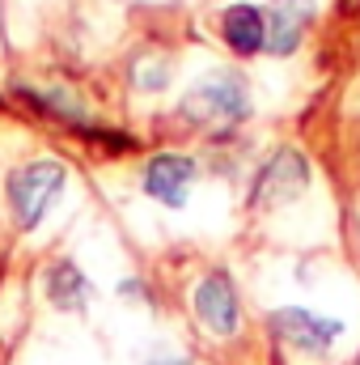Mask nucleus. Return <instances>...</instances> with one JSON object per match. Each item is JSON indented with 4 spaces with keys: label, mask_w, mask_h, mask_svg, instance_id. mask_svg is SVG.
<instances>
[{
    "label": "nucleus",
    "mask_w": 360,
    "mask_h": 365,
    "mask_svg": "<svg viewBox=\"0 0 360 365\" xmlns=\"http://www.w3.org/2000/svg\"><path fill=\"white\" fill-rule=\"evenodd\" d=\"M271 331H275L284 344H292V349L318 357V353H327V349L344 336V323H339V319H322V314L301 310V306H284V310L271 314Z\"/></svg>",
    "instance_id": "4"
},
{
    "label": "nucleus",
    "mask_w": 360,
    "mask_h": 365,
    "mask_svg": "<svg viewBox=\"0 0 360 365\" xmlns=\"http://www.w3.org/2000/svg\"><path fill=\"white\" fill-rule=\"evenodd\" d=\"M356 365H360V361H356Z\"/></svg>",
    "instance_id": "11"
},
{
    "label": "nucleus",
    "mask_w": 360,
    "mask_h": 365,
    "mask_svg": "<svg viewBox=\"0 0 360 365\" xmlns=\"http://www.w3.org/2000/svg\"><path fill=\"white\" fill-rule=\"evenodd\" d=\"M132 81L140 90H166L170 86V60H157V51H144L132 60Z\"/></svg>",
    "instance_id": "10"
},
{
    "label": "nucleus",
    "mask_w": 360,
    "mask_h": 365,
    "mask_svg": "<svg viewBox=\"0 0 360 365\" xmlns=\"http://www.w3.org/2000/svg\"><path fill=\"white\" fill-rule=\"evenodd\" d=\"M305 182H309V162L297 149H275L268 162H263L259 179H255L250 204L255 208H280V204L297 200L305 191Z\"/></svg>",
    "instance_id": "3"
},
{
    "label": "nucleus",
    "mask_w": 360,
    "mask_h": 365,
    "mask_svg": "<svg viewBox=\"0 0 360 365\" xmlns=\"http://www.w3.org/2000/svg\"><path fill=\"white\" fill-rule=\"evenodd\" d=\"M64 179H68V166L55 162V158H43V162H30V166L13 170V175H9L13 221H17L21 230H34V225L47 217L51 200L64 191Z\"/></svg>",
    "instance_id": "1"
},
{
    "label": "nucleus",
    "mask_w": 360,
    "mask_h": 365,
    "mask_svg": "<svg viewBox=\"0 0 360 365\" xmlns=\"http://www.w3.org/2000/svg\"><path fill=\"white\" fill-rule=\"evenodd\" d=\"M85 293H90L85 276L77 272L68 259H60V264L47 268V297H51L60 310H81V306H85Z\"/></svg>",
    "instance_id": "9"
},
{
    "label": "nucleus",
    "mask_w": 360,
    "mask_h": 365,
    "mask_svg": "<svg viewBox=\"0 0 360 365\" xmlns=\"http://www.w3.org/2000/svg\"><path fill=\"white\" fill-rule=\"evenodd\" d=\"M221 34L238 56H255L259 47H268V13L255 4H229L221 13Z\"/></svg>",
    "instance_id": "8"
},
{
    "label": "nucleus",
    "mask_w": 360,
    "mask_h": 365,
    "mask_svg": "<svg viewBox=\"0 0 360 365\" xmlns=\"http://www.w3.org/2000/svg\"><path fill=\"white\" fill-rule=\"evenodd\" d=\"M309 21H314V0H275L268 9V51L271 56L297 51Z\"/></svg>",
    "instance_id": "6"
},
{
    "label": "nucleus",
    "mask_w": 360,
    "mask_h": 365,
    "mask_svg": "<svg viewBox=\"0 0 360 365\" xmlns=\"http://www.w3.org/2000/svg\"><path fill=\"white\" fill-rule=\"evenodd\" d=\"M191 175H195V166L186 158H179V153H157L144 166V191L153 200L179 208L182 200H186V191H191Z\"/></svg>",
    "instance_id": "7"
},
{
    "label": "nucleus",
    "mask_w": 360,
    "mask_h": 365,
    "mask_svg": "<svg viewBox=\"0 0 360 365\" xmlns=\"http://www.w3.org/2000/svg\"><path fill=\"white\" fill-rule=\"evenodd\" d=\"M179 110L191 123H233V119H246L250 93L238 73H212L182 98Z\"/></svg>",
    "instance_id": "2"
},
{
    "label": "nucleus",
    "mask_w": 360,
    "mask_h": 365,
    "mask_svg": "<svg viewBox=\"0 0 360 365\" xmlns=\"http://www.w3.org/2000/svg\"><path fill=\"white\" fill-rule=\"evenodd\" d=\"M195 314H199V323L212 336H238L242 306H238V293H233V284H229L225 272H212L199 280V289H195Z\"/></svg>",
    "instance_id": "5"
}]
</instances>
